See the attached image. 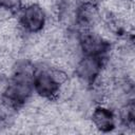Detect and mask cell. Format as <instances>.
Listing matches in <instances>:
<instances>
[{
  "instance_id": "obj_1",
  "label": "cell",
  "mask_w": 135,
  "mask_h": 135,
  "mask_svg": "<svg viewBox=\"0 0 135 135\" xmlns=\"http://www.w3.org/2000/svg\"><path fill=\"white\" fill-rule=\"evenodd\" d=\"M15 22L22 34L39 36L51 25V13L40 0L25 1L18 9Z\"/></svg>"
},
{
  "instance_id": "obj_2",
  "label": "cell",
  "mask_w": 135,
  "mask_h": 135,
  "mask_svg": "<svg viewBox=\"0 0 135 135\" xmlns=\"http://www.w3.org/2000/svg\"><path fill=\"white\" fill-rule=\"evenodd\" d=\"M107 59L81 55L72 68V77L83 86L90 88L100 81Z\"/></svg>"
},
{
  "instance_id": "obj_3",
  "label": "cell",
  "mask_w": 135,
  "mask_h": 135,
  "mask_svg": "<svg viewBox=\"0 0 135 135\" xmlns=\"http://www.w3.org/2000/svg\"><path fill=\"white\" fill-rule=\"evenodd\" d=\"M115 43L98 30L80 31L79 50L83 56L107 59L113 52Z\"/></svg>"
},
{
  "instance_id": "obj_4",
  "label": "cell",
  "mask_w": 135,
  "mask_h": 135,
  "mask_svg": "<svg viewBox=\"0 0 135 135\" xmlns=\"http://www.w3.org/2000/svg\"><path fill=\"white\" fill-rule=\"evenodd\" d=\"M88 120L90 126L100 133H112L118 129L116 111L104 102L97 103L91 109Z\"/></svg>"
},
{
  "instance_id": "obj_5",
  "label": "cell",
  "mask_w": 135,
  "mask_h": 135,
  "mask_svg": "<svg viewBox=\"0 0 135 135\" xmlns=\"http://www.w3.org/2000/svg\"><path fill=\"white\" fill-rule=\"evenodd\" d=\"M102 20V6L97 3L78 4L75 11L74 27L79 31L98 30Z\"/></svg>"
},
{
  "instance_id": "obj_6",
  "label": "cell",
  "mask_w": 135,
  "mask_h": 135,
  "mask_svg": "<svg viewBox=\"0 0 135 135\" xmlns=\"http://www.w3.org/2000/svg\"><path fill=\"white\" fill-rule=\"evenodd\" d=\"M16 14H17V12H15L14 9H12L3 4H0V27L7 25V24L12 23L13 21H15Z\"/></svg>"
},
{
  "instance_id": "obj_7",
  "label": "cell",
  "mask_w": 135,
  "mask_h": 135,
  "mask_svg": "<svg viewBox=\"0 0 135 135\" xmlns=\"http://www.w3.org/2000/svg\"><path fill=\"white\" fill-rule=\"evenodd\" d=\"M25 0H0V4H3L15 12H18V9L23 5Z\"/></svg>"
},
{
  "instance_id": "obj_8",
  "label": "cell",
  "mask_w": 135,
  "mask_h": 135,
  "mask_svg": "<svg viewBox=\"0 0 135 135\" xmlns=\"http://www.w3.org/2000/svg\"><path fill=\"white\" fill-rule=\"evenodd\" d=\"M75 3L78 4H86V3H97V4H101V2H103L104 0H74Z\"/></svg>"
}]
</instances>
